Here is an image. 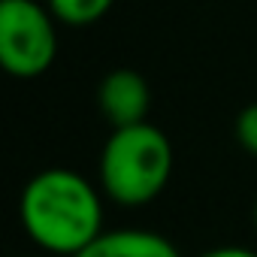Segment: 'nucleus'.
<instances>
[{
    "label": "nucleus",
    "mask_w": 257,
    "mask_h": 257,
    "mask_svg": "<svg viewBox=\"0 0 257 257\" xmlns=\"http://www.w3.org/2000/svg\"><path fill=\"white\" fill-rule=\"evenodd\" d=\"M19 218L40 251L76 257L103 233V197L82 173L49 167L22 188Z\"/></svg>",
    "instance_id": "obj_1"
},
{
    "label": "nucleus",
    "mask_w": 257,
    "mask_h": 257,
    "mask_svg": "<svg viewBox=\"0 0 257 257\" xmlns=\"http://www.w3.org/2000/svg\"><path fill=\"white\" fill-rule=\"evenodd\" d=\"M173 164V143L158 124L143 121L115 127L103 143L97 164L100 191L124 209L149 206L170 185Z\"/></svg>",
    "instance_id": "obj_2"
},
{
    "label": "nucleus",
    "mask_w": 257,
    "mask_h": 257,
    "mask_svg": "<svg viewBox=\"0 0 257 257\" xmlns=\"http://www.w3.org/2000/svg\"><path fill=\"white\" fill-rule=\"evenodd\" d=\"M58 58V19L40 0L0 4V64L13 79H40Z\"/></svg>",
    "instance_id": "obj_3"
},
{
    "label": "nucleus",
    "mask_w": 257,
    "mask_h": 257,
    "mask_svg": "<svg viewBox=\"0 0 257 257\" xmlns=\"http://www.w3.org/2000/svg\"><path fill=\"white\" fill-rule=\"evenodd\" d=\"M97 106L103 112V118L115 127H131V124H143L149 121V109H152V88L149 82L131 70V67H118L112 73H106L97 85Z\"/></svg>",
    "instance_id": "obj_4"
},
{
    "label": "nucleus",
    "mask_w": 257,
    "mask_h": 257,
    "mask_svg": "<svg viewBox=\"0 0 257 257\" xmlns=\"http://www.w3.org/2000/svg\"><path fill=\"white\" fill-rule=\"evenodd\" d=\"M76 257H182V254L167 236L155 230L121 227V230H103Z\"/></svg>",
    "instance_id": "obj_5"
},
{
    "label": "nucleus",
    "mask_w": 257,
    "mask_h": 257,
    "mask_svg": "<svg viewBox=\"0 0 257 257\" xmlns=\"http://www.w3.org/2000/svg\"><path fill=\"white\" fill-rule=\"evenodd\" d=\"M115 0H46V7L52 10V16L67 25V28H88L97 25Z\"/></svg>",
    "instance_id": "obj_6"
},
{
    "label": "nucleus",
    "mask_w": 257,
    "mask_h": 257,
    "mask_svg": "<svg viewBox=\"0 0 257 257\" xmlns=\"http://www.w3.org/2000/svg\"><path fill=\"white\" fill-rule=\"evenodd\" d=\"M236 143L257 158V103H248L239 115H236Z\"/></svg>",
    "instance_id": "obj_7"
},
{
    "label": "nucleus",
    "mask_w": 257,
    "mask_h": 257,
    "mask_svg": "<svg viewBox=\"0 0 257 257\" xmlns=\"http://www.w3.org/2000/svg\"><path fill=\"white\" fill-rule=\"evenodd\" d=\"M200 257H257V251H251V248H242V245H218V248H209V251H203Z\"/></svg>",
    "instance_id": "obj_8"
},
{
    "label": "nucleus",
    "mask_w": 257,
    "mask_h": 257,
    "mask_svg": "<svg viewBox=\"0 0 257 257\" xmlns=\"http://www.w3.org/2000/svg\"><path fill=\"white\" fill-rule=\"evenodd\" d=\"M28 257H55V254H46V251H40V254H28Z\"/></svg>",
    "instance_id": "obj_9"
},
{
    "label": "nucleus",
    "mask_w": 257,
    "mask_h": 257,
    "mask_svg": "<svg viewBox=\"0 0 257 257\" xmlns=\"http://www.w3.org/2000/svg\"><path fill=\"white\" fill-rule=\"evenodd\" d=\"M254 230H257V203H254Z\"/></svg>",
    "instance_id": "obj_10"
}]
</instances>
